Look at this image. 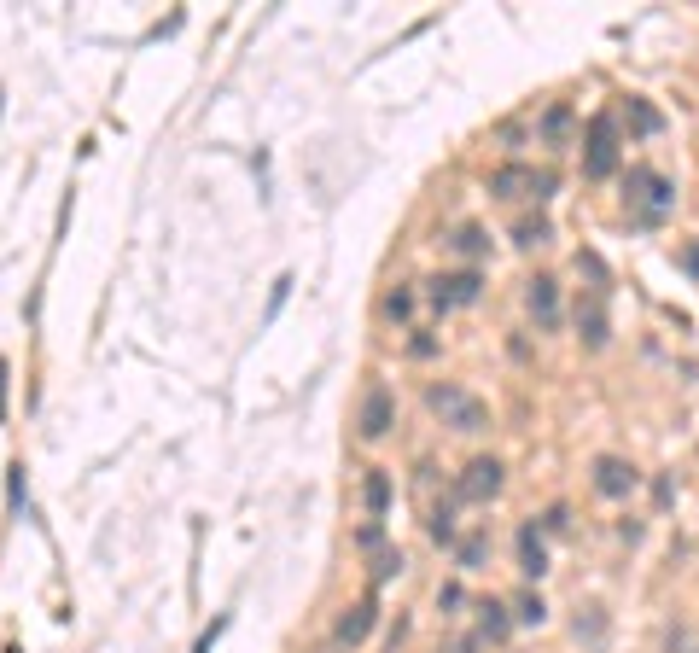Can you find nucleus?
Returning a JSON list of instances; mask_svg holds the SVG:
<instances>
[{
    "label": "nucleus",
    "instance_id": "obj_1",
    "mask_svg": "<svg viewBox=\"0 0 699 653\" xmlns=\"http://www.w3.org/2000/svg\"><path fill=\"white\" fill-rule=\"evenodd\" d=\"M624 199H630V210H635V222H641V228H659V222H665V210L676 205V187H670L659 170H641V164H635V170L624 175Z\"/></svg>",
    "mask_w": 699,
    "mask_h": 653
},
{
    "label": "nucleus",
    "instance_id": "obj_2",
    "mask_svg": "<svg viewBox=\"0 0 699 653\" xmlns=\"http://www.w3.org/2000/svg\"><path fill=\"white\" fill-rule=\"evenodd\" d=\"M426 409L443 414V426H455V432H484L490 426V403H478L461 385H432L426 391Z\"/></svg>",
    "mask_w": 699,
    "mask_h": 653
},
{
    "label": "nucleus",
    "instance_id": "obj_3",
    "mask_svg": "<svg viewBox=\"0 0 699 653\" xmlns=\"http://www.w3.org/2000/svg\"><path fill=\"white\" fill-rule=\"evenodd\" d=\"M618 170V117L612 111H595L589 117V135H583V175L589 181H606Z\"/></svg>",
    "mask_w": 699,
    "mask_h": 653
},
{
    "label": "nucleus",
    "instance_id": "obj_4",
    "mask_svg": "<svg viewBox=\"0 0 699 653\" xmlns=\"http://www.w3.org/2000/svg\"><path fill=\"white\" fill-rule=\"evenodd\" d=\"M490 193H501V199H548V193H554V175L531 170V164H501L496 181H490Z\"/></svg>",
    "mask_w": 699,
    "mask_h": 653
},
{
    "label": "nucleus",
    "instance_id": "obj_5",
    "mask_svg": "<svg viewBox=\"0 0 699 653\" xmlns=\"http://www.w3.org/2000/svg\"><path fill=\"white\" fill-rule=\"evenodd\" d=\"M426 298H432L437 310H461V304H478V298H484V280H478V269H461V275H437Z\"/></svg>",
    "mask_w": 699,
    "mask_h": 653
},
{
    "label": "nucleus",
    "instance_id": "obj_6",
    "mask_svg": "<svg viewBox=\"0 0 699 653\" xmlns=\"http://www.w3.org/2000/svg\"><path fill=\"white\" fill-rule=\"evenodd\" d=\"M496 490H501V461H496V455H478V461H466L461 484H455V496H461V502H490Z\"/></svg>",
    "mask_w": 699,
    "mask_h": 653
},
{
    "label": "nucleus",
    "instance_id": "obj_7",
    "mask_svg": "<svg viewBox=\"0 0 699 653\" xmlns=\"http://www.w3.org/2000/svg\"><path fill=\"white\" fill-rule=\"evenodd\" d=\"M391 420H397V397H391L385 385H367L362 420H356V426H362V438H367V444H379V438L391 432Z\"/></svg>",
    "mask_w": 699,
    "mask_h": 653
},
{
    "label": "nucleus",
    "instance_id": "obj_8",
    "mask_svg": "<svg viewBox=\"0 0 699 653\" xmlns=\"http://www.w3.org/2000/svg\"><path fill=\"white\" fill-rule=\"evenodd\" d=\"M635 484H641V473H635L624 455H600L595 461V490L600 496H630Z\"/></svg>",
    "mask_w": 699,
    "mask_h": 653
},
{
    "label": "nucleus",
    "instance_id": "obj_9",
    "mask_svg": "<svg viewBox=\"0 0 699 653\" xmlns=\"http://www.w3.org/2000/svg\"><path fill=\"white\" fill-rule=\"evenodd\" d=\"M577 339L589 344V350H606V339H612V321H606V292H595V298L577 310Z\"/></svg>",
    "mask_w": 699,
    "mask_h": 653
},
{
    "label": "nucleus",
    "instance_id": "obj_10",
    "mask_svg": "<svg viewBox=\"0 0 699 653\" xmlns=\"http://www.w3.org/2000/svg\"><path fill=\"white\" fill-rule=\"evenodd\" d=\"M525 304H531L536 327H554V321H560V280L536 275L531 286H525Z\"/></svg>",
    "mask_w": 699,
    "mask_h": 653
},
{
    "label": "nucleus",
    "instance_id": "obj_11",
    "mask_svg": "<svg viewBox=\"0 0 699 653\" xmlns=\"http://www.w3.org/2000/svg\"><path fill=\"white\" fill-rule=\"evenodd\" d=\"M373 619H379V601H373V595H362V601H356V607L338 619V642H344V648H356L367 630H373Z\"/></svg>",
    "mask_w": 699,
    "mask_h": 653
},
{
    "label": "nucleus",
    "instance_id": "obj_12",
    "mask_svg": "<svg viewBox=\"0 0 699 653\" xmlns=\"http://www.w3.org/2000/svg\"><path fill=\"white\" fill-rule=\"evenodd\" d=\"M519 572L525 578H542L548 572V543H542L536 525H519Z\"/></svg>",
    "mask_w": 699,
    "mask_h": 653
},
{
    "label": "nucleus",
    "instance_id": "obj_13",
    "mask_svg": "<svg viewBox=\"0 0 699 653\" xmlns=\"http://www.w3.org/2000/svg\"><path fill=\"white\" fill-rule=\"evenodd\" d=\"M507 630H513V613L501 601H478V636L484 642H507Z\"/></svg>",
    "mask_w": 699,
    "mask_h": 653
},
{
    "label": "nucleus",
    "instance_id": "obj_14",
    "mask_svg": "<svg viewBox=\"0 0 699 653\" xmlns=\"http://www.w3.org/2000/svg\"><path fill=\"white\" fill-rule=\"evenodd\" d=\"M542 140L548 146H566L571 140V105H548L542 111Z\"/></svg>",
    "mask_w": 699,
    "mask_h": 653
},
{
    "label": "nucleus",
    "instance_id": "obj_15",
    "mask_svg": "<svg viewBox=\"0 0 699 653\" xmlns=\"http://www.w3.org/2000/svg\"><path fill=\"white\" fill-rule=\"evenodd\" d=\"M507 613H513V624H542V619H548V601H542L536 589H525V595H513V607H507Z\"/></svg>",
    "mask_w": 699,
    "mask_h": 653
},
{
    "label": "nucleus",
    "instance_id": "obj_16",
    "mask_svg": "<svg viewBox=\"0 0 699 653\" xmlns=\"http://www.w3.org/2000/svg\"><path fill=\"white\" fill-rule=\"evenodd\" d=\"M630 129H635V135H659V129H665V117H659V105L630 100Z\"/></svg>",
    "mask_w": 699,
    "mask_h": 653
},
{
    "label": "nucleus",
    "instance_id": "obj_17",
    "mask_svg": "<svg viewBox=\"0 0 699 653\" xmlns=\"http://www.w3.org/2000/svg\"><path fill=\"white\" fill-rule=\"evenodd\" d=\"M548 234H554L548 216H525V222L513 228V245H548Z\"/></svg>",
    "mask_w": 699,
    "mask_h": 653
},
{
    "label": "nucleus",
    "instance_id": "obj_18",
    "mask_svg": "<svg viewBox=\"0 0 699 653\" xmlns=\"http://www.w3.org/2000/svg\"><path fill=\"white\" fill-rule=\"evenodd\" d=\"M362 496H367V508H373V514H385V508H391V479H385V473H367Z\"/></svg>",
    "mask_w": 699,
    "mask_h": 653
},
{
    "label": "nucleus",
    "instance_id": "obj_19",
    "mask_svg": "<svg viewBox=\"0 0 699 653\" xmlns=\"http://www.w3.org/2000/svg\"><path fill=\"white\" fill-rule=\"evenodd\" d=\"M484 560H490V537H484V531H472V537L461 543V566H466V572H478Z\"/></svg>",
    "mask_w": 699,
    "mask_h": 653
},
{
    "label": "nucleus",
    "instance_id": "obj_20",
    "mask_svg": "<svg viewBox=\"0 0 699 653\" xmlns=\"http://www.w3.org/2000/svg\"><path fill=\"white\" fill-rule=\"evenodd\" d=\"M455 251H461V257H484V251H490V234H484V228H472V222H466L461 234H455Z\"/></svg>",
    "mask_w": 699,
    "mask_h": 653
},
{
    "label": "nucleus",
    "instance_id": "obj_21",
    "mask_svg": "<svg viewBox=\"0 0 699 653\" xmlns=\"http://www.w3.org/2000/svg\"><path fill=\"white\" fill-rule=\"evenodd\" d=\"M426 531H432V543H443V549H449V543H455V514H449V508H437Z\"/></svg>",
    "mask_w": 699,
    "mask_h": 653
},
{
    "label": "nucleus",
    "instance_id": "obj_22",
    "mask_svg": "<svg viewBox=\"0 0 699 653\" xmlns=\"http://www.w3.org/2000/svg\"><path fill=\"white\" fill-rule=\"evenodd\" d=\"M228 613H222V619H210V630H204V636H199V648H193V653H210V648H216V642H222V636H228Z\"/></svg>",
    "mask_w": 699,
    "mask_h": 653
},
{
    "label": "nucleus",
    "instance_id": "obj_23",
    "mask_svg": "<svg viewBox=\"0 0 699 653\" xmlns=\"http://www.w3.org/2000/svg\"><path fill=\"white\" fill-rule=\"evenodd\" d=\"M385 315H397V321H408V315H414V292H391V298H385Z\"/></svg>",
    "mask_w": 699,
    "mask_h": 653
},
{
    "label": "nucleus",
    "instance_id": "obj_24",
    "mask_svg": "<svg viewBox=\"0 0 699 653\" xmlns=\"http://www.w3.org/2000/svg\"><path fill=\"white\" fill-rule=\"evenodd\" d=\"M397 572H402V554H385V560L373 566V584H385V578H397Z\"/></svg>",
    "mask_w": 699,
    "mask_h": 653
},
{
    "label": "nucleus",
    "instance_id": "obj_25",
    "mask_svg": "<svg viewBox=\"0 0 699 653\" xmlns=\"http://www.w3.org/2000/svg\"><path fill=\"white\" fill-rule=\"evenodd\" d=\"M379 537H385V531H379V519H367L362 531H356V543H362V549H379Z\"/></svg>",
    "mask_w": 699,
    "mask_h": 653
},
{
    "label": "nucleus",
    "instance_id": "obj_26",
    "mask_svg": "<svg viewBox=\"0 0 699 653\" xmlns=\"http://www.w3.org/2000/svg\"><path fill=\"white\" fill-rule=\"evenodd\" d=\"M408 356H420V362H426V356H437V339H426V333H420V339L408 344Z\"/></svg>",
    "mask_w": 699,
    "mask_h": 653
},
{
    "label": "nucleus",
    "instance_id": "obj_27",
    "mask_svg": "<svg viewBox=\"0 0 699 653\" xmlns=\"http://www.w3.org/2000/svg\"><path fill=\"white\" fill-rule=\"evenodd\" d=\"M542 525H548V531H566L571 514H566V508H548V519H542Z\"/></svg>",
    "mask_w": 699,
    "mask_h": 653
},
{
    "label": "nucleus",
    "instance_id": "obj_28",
    "mask_svg": "<svg viewBox=\"0 0 699 653\" xmlns=\"http://www.w3.org/2000/svg\"><path fill=\"white\" fill-rule=\"evenodd\" d=\"M682 269H688V275H699V240L688 245V251H682Z\"/></svg>",
    "mask_w": 699,
    "mask_h": 653
},
{
    "label": "nucleus",
    "instance_id": "obj_29",
    "mask_svg": "<svg viewBox=\"0 0 699 653\" xmlns=\"http://www.w3.org/2000/svg\"><path fill=\"white\" fill-rule=\"evenodd\" d=\"M0 420H6V356H0Z\"/></svg>",
    "mask_w": 699,
    "mask_h": 653
},
{
    "label": "nucleus",
    "instance_id": "obj_30",
    "mask_svg": "<svg viewBox=\"0 0 699 653\" xmlns=\"http://www.w3.org/2000/svg\"><path fill=\"white\" fill-rule=\"evenodd\" d=\"M670 648H682V653H694V648H688V636H676V642H670Z\"/></svg>",
    "mask_w": 699,
    "mask_h": 653
}]
</instances>
